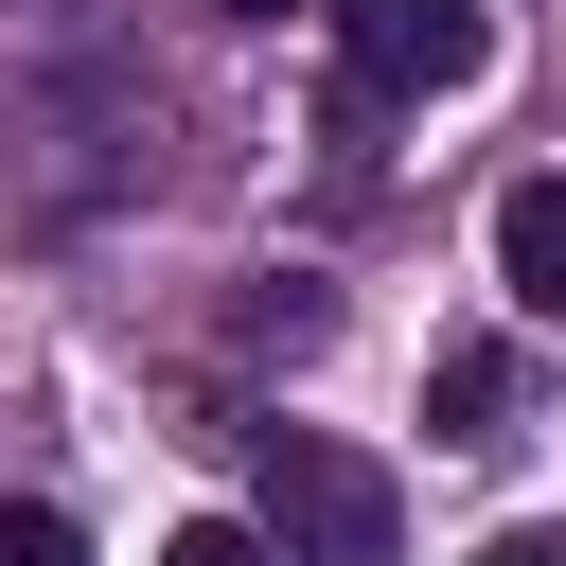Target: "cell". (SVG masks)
<instances>
[{"label":"cell","instance_id":"1","mask_svg":"<svg viewBox=\"0 0 566 566\" xmlns=\"http://www.w3.org/2000/svg\"><path fill=\"white\" fill-rule=\"evenodd\" d=\"M248 478H265V531H283V566H389V548H407V495H389V460H354L336 424H265V442H248Z\"/></svg>","mask_w":566,"mask_h":566},{"label":"cell","instance_id":"2","mask_svg":"<svg viewBox=\"0 0 566 566\" xmlns=\"http://www.w3.org/2000/svg\"><path fill=\"white\" fill-rule=\"evenodd\" d=\"M318 18H336V53H354V88H371V106L478 88V53H495V0H318Z\"/></svg>","mask_w":566,"mask_h":566},{"label":"cell","instance_id":"3","mask_svg":"<svg viewBox=\"0 0 566 566\" xmlns=\"http://www.w3.org/2000/svg\"><path fill=\"white\" fill-rule=\"evenodd\" d=\"M495 283H513V318H566V177L495 195Z\"/></svg>","mask_w":566,"mask_h":566},{"label":"cell","instance_id":"4","mask_svg":"<svg viewBox=\"0 0 566 566\" xmlns=\"http://www.w3.org/2000/svg\"><path fill=\"white\" fill-rule=\"evenodd\" d=\"M424 407H442L460 460H495V442H513V336H460V354L424 371Z\"/></svg>","mask_w":566,"mask_h":566},{"label":"cell","instance_id":"5","mask_svg":"<svg viewBox=\"0 0 566 566\" xmlns=\"http://www.w3.org/2000/svg\"><path fill=\"white\" fill-rule=\"evenodd\" d=\"M159 566H283V531H265V513H195Z\"/></svg>","mask_w":566,"mask_h":566},{"label":"cell","instance_id":"6","mask_svg":"<svg viewBox=\"0 0 566 566\" xmlns=\"http://www.w3.org/2000/svg\"><path fill=\"white\" fill-rule=\"evenodd\" d=\"M0 566H88V548H71V513H35V495H0Z\"/></svg>","mask_w":566,"mask_h":566},{"label":"cell","instance_id":"7","mask_svg":"<svg viewBox=\"0 0 566 566\" xmlns=\"http://www.w3.org/2000/svg\"><path fill=\"white\" fill-rule=\"evenodd\" d=\"M478 566H566V548H548V531H513V548H478Z\"/></svg>","mask_w":566,"mask_h":566},{"label":"cell","instance_id":"8","mask_svg":"<svg viewBox=\"0 0 566 566\" xmlns=\"http://www.w3.org/2000/svg\"><path fill=\"white\" fill-rule=\"evenodd\" d=\"M212 18H283V0H212Z\"/></svg>","mask_w":566,"mask_h":566}]
</instances>
